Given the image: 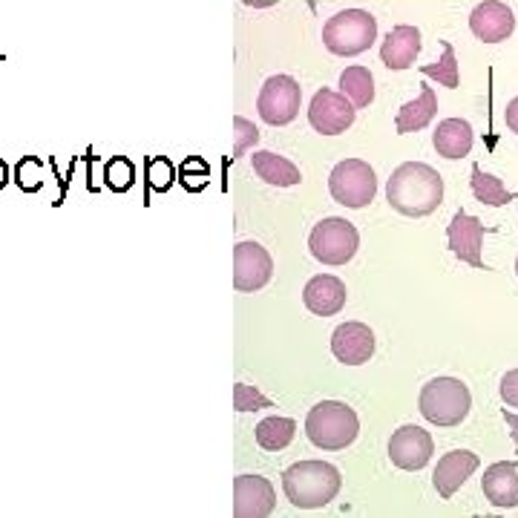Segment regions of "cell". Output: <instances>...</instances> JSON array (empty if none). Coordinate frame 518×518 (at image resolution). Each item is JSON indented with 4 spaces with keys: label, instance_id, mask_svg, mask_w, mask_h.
Masks as SVG:
<instances>
[{
    "label": "cell",
    "instance_id": "obj_21",
    "mask_svg": "<svg viewBox=\"0 0 518 518\" xmlns=\"http://www.w3.org/2000/svg\"><path fill=\"white\" fill-rule=\"evenodd\" d=\"M251 162H254V173H257L262 182H268V185L294 188V185L303 182L300 167L294 165V162H288L285 156L271 153V150H257V153L251 156Z\"/></svg>",
    "mask_w": 518,
    "mask_h": 518
},
{
    "label": "cell",
    "instance_id": "obj_31",
    "mask_svg": "<svg viewBox=\"0 0 518 518\" xmlns=\"http://www.w3.org/2000/svg\"><path fill=\"white\" fill-rule=\"evenodd\" d=\"M259 142V130L248 121V118H234V159L245 156L254 144Z\"/></svg>",
    "mask_w": 518,
    "mask_h": 518
},
{
    "label": "cell",
    "instance_id": "obj_11",
    "mask_svg": "<svg viewBox=\"0 0 518 518\" xmlns=\"http://www.w3.org/2000/svg\"><path fill=\"white\" fill-rule=\"evenodd\" d=\"M277 510L274 484L262 475H236L234 478V516L265 518Z\"/></svg>",
    "mask_w": 518,
    "mask_h": 518
},
{
    "label": "cell",
    "instance_id": "obj_22",
    "mask_svg": "<svg viewBox=\"0 0 518 518\" xmlns=\"http://www.w3.org/2000/svg\"><path fill=\"white\" fill-rule=\"evenodd\" d=\"M435 116H438V95L432 87H424L415 101H406L398 110L395 124H398V133H418Z\"/></svg>",
    "mask_w": 518,
    "mask_h": 518
},
{
    "label": "cell",
    "instance_id": "obj_2",
    "mask_svg": "<svg viewBox=\"0 0 518 518\" xmlns=\"http://www.w3.org/2000/svg\"><path fill=\"white\" fill-rule=\"evenodd\" d=\"M340 470L326 461H300L283 472L285 498L300 510H320L340 493Z\"/></svg>",
    "mask_w": 518,
    "mask_h": 518
},
{
    "label": "cell",
    "instance_id": "obj_33",
    "mask_svg": "<svg viewBox=\"0 0 518 518\" xmlns=\"http://www.w3.org/2000/svg\"><path fill=\"white\" fill-rule=\"evenodd\" d=\"M498 392H501V398L507 406H513L518 409V369L513 372H507V375L501 377V386H498Z\"/></svg>",
    "mask_w": 518,
    "mask_h": 518
},
{
    "label": "cell",
    "instance_id": "obj_16",
    "mask_svg": "<svg viewBox=\"0 0 518 518\" xmlns=\"http://www.w3.org/2000/svg\"><path fill=\"white\" fill-rule=\"evenodd\" d=\"M475 470H478V455L475 452H470V449H452V452H447L438 461L432 484H435V490H438L441 498H452L467 484V478Z\"/></svg>",
    "mask_w": 518,
    "mask_h": 518
},
{
    "label": "cell",
    "instance_id": "obj_25",
    "mask_svg": "<svg viewBox=\"0 0 518 518\" xmlns=\"http://www.w3.org/2000/svg\"><path fill=\"white\" fill-rule=\"evenodd\" d=\"M294 435H297V424H294L291 418H280V415L265 418V421H259L257 426V444L262 449H268V452H280V449H285L294 441Z\"/></svg>",
    "mask_w": 518,
    "mask_h": 518
},
{
    "label": "cell",
    "instance_id": "obj_30",
    "mask_svg": "<svg viewBox=\"0 0 518 518\" xmlns=\"http://www.w3.org/2000/svg\"><path fill=\"white\" fill-rule=\"evenodd\" d=\"M234 409L236 412H257V409H271V401L248 383L234 386Z\"/></svg>",
    "mask_w": 518,
    "mask_h": 518
},
{
    "label": "cell",
    "instance_id": "obj_35",
    "mask_svg": "<svg viewBox=\"0 0 518 518\" xmlns=\"http://www.w3.org/2000/svg\"><path fill=\"white\" fill-rule=\"evenodd\" d=\"M504 421H507V426L513 429V438H516V444H518V418L513 415V412H507V409H504Z\"/></svg>",
    "mask_w": 518,
    "mask_h": 518
},
{
    "label": "cell",
    "instance_id": "obj_12",
    "mask_svg": "<svg viewBox=\"0 0 518 518\" xmlns=\"http://www.w3.org/2000/svg\"><path fill=\"white\" fill-rule=\"evenodd\" d=\"M487 231H490V228H484L481 219H475L470 213L458 211L452 216V222H449L447 228L452 254L461 259V262H467L475 271H490V265L481 257V239H484Z\"/></svg>",
    "mask_w": 518,
    "mask_h": 518
},
{
    "label": "cell",
    "instance_id": "obj_23",
    "mask_svg": "<svg viewBox=\"0 0 518 518\" xmlns=\"http://www.w3.org/2000/svg\"><path fill=\"white\" fill-rule=\"evenodd\" d=\"M340 93L352 101L354 110L369 107L375 101V78L366 67H349L340 75Z\"/></svg>",
    "mask_w": 518,
    "mask_h": 518
},
{
    "label": "cell",
    "instance_id": "obj_19",
    "mask_svg": "<svg viewBox=\"0 0 518 518\" xmlns=\"http://www.w3.org/2000/svg\"><path fill=\"white\" fill-rule=\"evenodd\" d=\"M303 303L311 314L317 317H331L346 306V285L343 280L331 277V274H317L311 277L303 288Z\"/></svg>",
    "mask_w": 518,
    "mask_h": 518
},
{
    "label": "cell",
    "instance_id": "obj_5",
    "mask_svg": "<svg viewBox=\"0 0 518 518\" xmlns=\"http://www.w3.org/2000/svg\"><path fill=\"white\" fill-rule=\"evenodd\" d=\"M470 389L458 377H435L421 389V415L435 426H458L470 415Z\"/></svg>",
    "mask_w": 518,
    "mask_h": 518
},
{
    "label": "cell",
    "instance_id": "obj_34",
    "mask_svg": "<svg viewBox=\"0 0 518 518\" xmlns=\"http://www.w3.org/2000/svg\"><path fill=\"white\" fill-rule=\"evenodd\" d=\"M504 121H507V127H510V130L518 136V98H513V101L507 104V110H504Z\"/></svg>",
    "mask_w": 518,
    "mask_h": 518
},
{
    "label": "cell",
    "instance_id": "obj_15",
    "mask_svg": "<svg viewBox=\"0 0 518 518\" xmlns=\"http://www.w3.org/2000/svg\"><path fill=\"white\" fill-rule=\"evenodd\" d=\"M331 352L346 366H363L375 354V331L366 323H343L331 334Z\"/></svg>",
    "mask_w": 518,
    "mask_h": 518
},
{
    "label": "cell",
    "instance_id": "obj_32",
    "mask_svg": "<svg viewBox=\"0 0 518 518\" xmlns=\"http://www.w3.org/2000/svg\"><path fill=\"white\" fill-rule=\"evenodd\" d=\"M173 167H170V162L167 159H153L150 162V167H147V176H150V185L156 190H167V185H170V173Z\"/></svg>",
    "mask_w": 518,
    "mask_h": 518
},
{
    "label": "cell",
    "instance_id": "obj_7",
    "mask_svg": "<svg viewBox=\"0 0 518 518\" xmlns=\"http://www.w3.org/2000/svg\"><path fill=\"white\" fill-rule=\"evenodd\" d=\"M331 199L343 208H366L377 193V176L369 162L346 159L331 170Z\"/></svg>",
    "mask_w": 518,
    "mask_h": 518
},
{
    "label": "cell",
    "instance_id": "obj_27",
    "mask_svg": "<svg viewBox=\"0 0 518 518\" xmlns=\"http://www.w3.org/2000/svg\"><path fill=\"white\" fill-rule=\"evenodd\" d=\"M104 179H107V188L124 193V190L133 188V182H136V167H133L130 159L116 156V159H110L107 167H104Z\"/></svg>",
    "mask_w": 518,
    "mask_h": 518
},
{
    "label": "cell",
    "instance_id": "obj_20",
    "mask_svg": "<svg viewBox=\"0 0 518 518\" xmlns=\"http://www.w3.org/2000/svg\"><path fill=\"white\" fill-rule=\"evenodd\" d=\"M432 144L438 150V156L444 159H464L472 150V127L464 118H444L438 124V130L432 133Z\"/></svg>",
    "mask_w": 518,
    "mask_h": 518
},
{
    "label": "cell",
    "instance_id": "obj_29",
    "mask_svg": "<svg viewBox=\"0 0 518 518\" xmlns=\"http://www.w3.org/2000/svg\"><path fill=\"white\" fill-rule=\"evenodd\" d=\"M179 182L188 190H202L208 185V162L199 156H190L188 162L179 167Z\"/></svg>",
    "mask_w": 518,
    "mask_h": 518
},
{
    "label": "cell",
    "instance_id": "obj_8",
    "mask_svg": "<svg viewBox=\"0 0 518 518\" xmlns=\"http://www.w3.org/2000/svg\"><path fill=\"white\" fill-rule=\"evenodd\" d=\"M300 101H303V90L291 75H271L259 90L257 110L265 124L283 127V124H291L297 118Z\"/></svg>",
    "mask_w": 518,
    "mask_h": 518
},
{
    "label": "cell",
    "instance_id": "obj_28",
    "mask_svg": "<svg viewBox=\"0 0 518 518\" xmlns=\"http://www.w3.org/2000/svg\"><path fill=\"white\" fill-rule=\"evenodd\" d=\"M15 182L26 193H38L44 188V162L35 159V156H24L15 167Z\"/></svg>",
    "mask_w": 518,
    "mask_h": 518
},
{
    "label": "cell",
    "instance_id": "obj_17",
    "mask_svg": "<svg viewBox=\"0 0 518 518\" xmlns=\"http://www.w3.org/2000/svg\"><path fill=\"white\" fill-rule=\"evenodd\" d=\"M421 47H424V44H421V29H418V26H395V29L386 35L383 47H380V61H383L386 70H409V67L415 64V58L421 55Z\"/></svg>",
    "mask_w": 518,
    "mask_h": 518
},
{
    "label": "cell",
    "instance_id": "obj_3",
    "mask_svg": "<svg viewBox=\"0 0 518 518\" xmlns=\"http://www.w3.org/2000/svg\"><path fill=\"white\" fill-rule=\"evenodd\" d=\"M357 432H360L357 412L346 403L323 401L308 412L306 435L317 449H326V452L346 449L354 444Z\"/></svg>",
    "mask_w": 518,
    "mask_h": 518
},
{
    "label": "cell",
    "instance_id": "obj_9",
    "mask_svg": "<svg viewBox=\"0 0 518 518\" xmlns=\"http://www.w3.org/2000/svg\"><path fill=\"white\" fill-rule=\"evenodd\" d=\"M274 262L259 242H239L234 248V288L236 291H259L271 283Z\"/></svg>",
    "mask_w": 518,
    "mask_h": 518
},
{
    "label": "cell",
    "instance_id": "obj_18",
    "mask_svg": "<svg viewBox=\"0 0 518 518\" xmlns=\"http://www.w3.org/2000/svg\"><path fill=\"white\" fill-rule=\"evenodd\" d=\"M481 490L487 495V501L498 510H510L518 507V464L516 461H498L493 467L484 470L481 478Z\"/></svg>",
    "mask_w": 518,
    "mask_h": 518
},
{
    "label": "cell",
    "instance_id": "obj_14",
    "mask_svg": "<svg viewBox=\"0 0 518 518\" xmlns=\"http://www.w3.org/2000/svg\"><path fill=\"white\" fill-rule=\"evenodd\" d=\"M472 35L484 44H501L513 35L516 29V15L507 3L501 0H484L472 9L470 15Z\"/></svg>",
    "mask_w": 518,
    "mask_h": 518
},
{
    "label": "cell",
    "instance_id": "obj_10",
    "mask_svg": "<svg viewBox=\"0 0 518 518\" xmlns=\"http://www.w3.org/2000/svg\"><path fill=\"white\" fill-rule=\"evenodd\" d=\"M354 113L357 110H354L352 101L346 95L334 93V90H320L311 98L308 121L323 136H340L354 124Z\"/></svg>",
    "mask_w": 518,
    "mask_h": 518
},
{
    "label": "cell",
    "instance_id": "obj_36",
    "mask_svg": "<svg viewBox=\"0 0 518 518\" xmlns=\"http://www.w3.org/2000/svg\"><path fill=\"white\" fill-rule=\"evenodd\" d=\"M6 185H9V165L0 159V190L6 188Z\"/></svg>",
    "mask_w": 518,
    "mask_h": 518
},
{
    "label": "cell",
    "instance_id": "obj_24",
    "mask_svg": "<svg viewBox=\"0 0 518 518\" xmlns=\"http://www.w3.org/2000/svg\"><path fill=\"white\" fill-rule=\"evenodd\" d=\"M472 196L481 202V205H490V208H501V205H510L516 199V193L501 185V179H495L493 173H484L481 167H472Z\"/></svg>",
    "mask_w": 518,
    "mask_h": 518
},
{
    "label": "cell",
    "instance_id": "obj_13",
    "mask_svg": "<svg viewBox=\"0 0 518 518\" xmlns=\"http://www.w3.org/2000/svg\"><path fill=\"white\" fill-rule=\"evenodd\" d=\"M435 452V444H432V435L421 429V426H401L392 441H389V458L398 470L406 472H418L424 470L429 464Z\"/></svg>",
    "mask_w": 518,
    "mask_h": 518
},
{
    "label": "cell",
    "instance_id": "obj_6",
    "mask_svg": "<svg viewBox=\"0 0 518 518\" xmlns=\"http://www.w3.org/2000/svg\"><path fill=\"white\" fill-rule=\"evenodd\" d=\"M311 257L323 265H346L360 248V234L349 219L343 216H326L323 222L314 225L308 236Z\"/></svg>",
    "mask_w": 518,
    "mask_h": 518
},
{
    "label": "cell",
    "instance_id": "obj_1",
    "mask_svg": "<svg viewBox=\"0 0 518 518\" xmlns=\"http://www.w3.org/2000/svg\"><path fill=\"white\" fill-rule=\"evenodd\" d=\"M386 199L403 216L421 219L441 208L444 179L435 167L424 165V162H406L389 176Z\"/></svg>",
    "mask_w": 518,
    "mask_h": 518
},
{
    "label": "cell",
    "instance_id": "obj_26",
    "mask_svg": "<svg viewBox=\"0 0 518 518\" xmlns=\"http://www.w3.org/2000/svg\"><path fill=\"white\" fill-rule=\"evenodd\" d=\"M426 78H432V81H438L441 87H449V90H455L458 87V58H455V49L449 41H444V55H441V61H435V64H424L421 67Z\"/></svg>",
    "mask_w": 518,
    "mask_h": 518
},
{
    "label": "cell",
    "instance_id": "obj_4",
    "mask_svg": "<svg viewBox=\"0 0 518 518\" xmlns=\"http://www.w3.org/2000/svg\"><path fill=\"white\" fill-rule=\"evenodd\" d=\"M377 41V21L366 9H343L323 26V44L331 55L354 58Z\"/></svg>",
    "mask_w": 518,
    "mask_h": 518
},
{
    "label": "cell",
    "instance_id": "obj_37",
    "mask_svg": "<svg viewBox=\"0 0 518 518\" xmlns=\"http://www.w3.org/2000/svg\"><path fill=\"white\" fill-rule=\"evenodd\" d=\"M516 274H518V259H516Z\"/></svg>",
    "mask_w": 518,
    "mask_h": 518
}]
</instances>
